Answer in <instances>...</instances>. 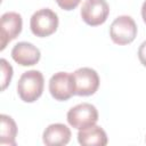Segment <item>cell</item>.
<instances>
[{
  "label": "cell",
  "instance_id": "6da1fadb",
  "mask_svg": "<svg viewBox=\"0 0 146 146\" xmlns=\"http://www.w3.org/2000/svg\"><path fill=\"white\" fill-rule=\"evenodd\" d=\"M44 79L40 71L31 70L24 72L17 82V94L25 103H34L43 91Z\"/></svg>",
  "mask_w": 146,
  "mask_h": 146
},
{
  "label": "cell",
  "instance_id": "7a4b0ae2",
  "mask_svg": "<svg viewBox=\"0 0 146 146\" xmlns=\"http://www.w3.org/2000/svg\"><path fill=\"white\" fill-rule=\"evenodd\" d=\"M137 31V24L133 18L128 15H122L112 22L110 27V36L115 44L125 46L136 39Z\"/></svg>",
  "mask_w": 146,
  "mask_h": 146
},
{
  "label": "cell",
  "instance_id": "3957f363",
  "mask_svg": "<svg viewBox=\"0 0 146 146\" xmlns=\"http://www.w3.org/2000/svg\"><path fill=\"white\" fill-rule=\"evenodd\" d=\"M58 27V16L49 8L36 10L30 19V29L35 36L46 38L56 32Z\"/></svg>",
  "mask_w": 146,
  "mask_h": 146
},
{
  "label": "cell",
  "instance_id": "277c9868",
  "mask_svg": "<svg viewBox=\"0 0 146 146\" xmlns=\"http://www.w3.org/2000/svg\"><path fill=\"white\" fill-rule=\"evenodd\" d=\"M72 74L74 94L78 96H91L99 88L98 73L90 67H81Z\"/></svg>",
  "mask_w": 146,
  "mask_h": 146
},
{
  "label": "cell",
  "instance_id": "5b68a950",
  "mask_svg": "<svg viewBox=\"0 0 146 146\" xmlns=\"http://www.w3.org/2000/svg\"><path fill=\"white\" fill-rule=\"evenodd\" d=\"M97 121H98V111L94 105L89 103L78 104L67 112L68 124L78 130L94 125L96 124Z\"/></svg>",
  "mask_w": 146,
  "mask_h": 146
},
{
  "label": "cell",
  "instance_id": "8992f818",
  "mask_svg": "<svg viewBox=\"0 0 146 146\" xmlns=\"http://www.w3.org/2000/svg\"><path fill=\"white\" fill-rule=\"evenodd\" d=\"M81 18L89 26H98L106 22L110 6L106 0H86L81 7Z\"/></svg>",
  "mask_w": 146,
  "mask_h": 146
},
{
  "label": "cell",
  "instance_id": "52a82bcc",
  "mask_svg": "<svg viewBox=\"0 0 146 146\" xmlns=\"http://www.w3.org/2000/svg\"><path fill=\"white\" fill-rule=\"evenodd\" d=\"M23 21L22 16L15 11L5 13L1 16V31H0V50L2 51L7 44L16 39L22 32Z\"/></svg>",
  "mask_w": 146,
  "mask_h": 146
},
{
  "label": "cell",
  "instance_id": "ba28073f",
  "mask_svg": "<svg viewBox=\"0 0 146 146\" xmlns=\"http://www.w3.org/2000/svg\"><path fill=\"white\" fill-rule=\"evenodd\" d=\"M49 91L54 99L59 102L68 100L74 94L72 74L67 72H57L49 80Z\"/></svg>",
  "mask_w": 146,
  "mask_h": 146
},
{
  "label": "cell",
  "instance_id": "9c48e42d",
  "mask_svg": "<svg viewBox=\"0 0 146 146\" xmlns=\"http://www.w3.org/2000/svg\"><path fill=\"white\" fill-rule=\"evenodd\" d=\"M41 57L40 50L30 42H18L11 49V58L21 66L35 65Z\"/></svg>",
  "mask_w": 146,
  "mask_h": 146
},
{
  "label": "cell",
  "instance_id": "30bf717a",
  "mask_svg": "<svg viewBox=\"0 0 146 146\" xmlns=\"http://www.w3.org/2000/svg\"><path fill=\"white\" fill-rule=\"evenodd\" d=\"M42 140L47 146L67 145L71 140V130L63 123H52L44 129Z\"/></svg>",
  "mask_w": 146,
  "mask_h": 146
},
{
  "label": "cell",
  "instance_id": "8fae6325",
  "mask_svg": "<svg viewBox=\"0 0 146 146\" xmlns=\"http://www.w3.org/2000/svg\"><path fill=\"white\" fill-rule=\"evenodd\" d=\"M78 141L82 146H105L107 145V135L99 125H90L78 132Z\"/></svg>",
  "mask_w": 146,
  "mask_h": 146
},
{
  "label": "cell",
  "instance_id": "7c38bea8",
  "mask_svg": "<svg viewBox=\"0 0 146 146\" xmlns=\"http://www.w3.org/2000/svg\"><path fill=\"white\" fill-rule=\"evenodd\" d=\"M17 125L11 116L1 114L0 115V145H16Z\"/></svg>",
  "mask_w": 146,
  "mask_h": 146
},
{
  "label": "cell",
  "instance_id": "4fadbf2b",
  "mask_svg": "<svg viewBox=\"0 0 146 146\" xmlns=\"http://www.w3.org/2000/svg\"><path fill=\"white\" fill-rule=\"evenodd\" d=\"M0 71H1V90L3 91L8 87L13 78V67L5 58L0 59Z\"/></svg>",
  "mask_w": 146,
  "mask_h": 146
},
{
  "label": "cell",
  "instance_id": "5bb4252c",
  "mask_svg": "<svg viewBox=\"0 0 146 146\" xmlns=\"http://www.w3.org/2000/svg\"><path fill=\"white\" fill-rule=\"evenodd\" d=\"M55 1L62 9L67 10V11L75 9L79 6V3L81 2V0H55Z\"/></svg>",
  "mask_w": 146,
  "mask_h": 146
},
{
  "label": "cell",
  "instance_id": "9a60e30c",
  "mask_svg": "<svg viewBox=\"0 0 146 146\" xmlns=\"http://www.w3.org/2000/svg\"><path fill=\"white\" fill-rule=\"evenodd\" d=\"M138 58L139 62L146 67V41H144L138 48Z\"/></svg>",
  "mask_w": 146,
  "mask_h": 146
},
{
  "label": "cell",
  "instance_id": "2e32d148",
  "mask_svg": "<svg viewBox=\"0 0 146 146\" xmlns=\"http://www.w3.org/2000/svg\"><path fill=\"white\" fill-rule=\"evenodd\" d=\"M141 17H143V21L146 24V0L144 1L143 6H141Z\"/></svg>",
  "mask_w": 146,
  "mask_h": 146
}]
</instances>
